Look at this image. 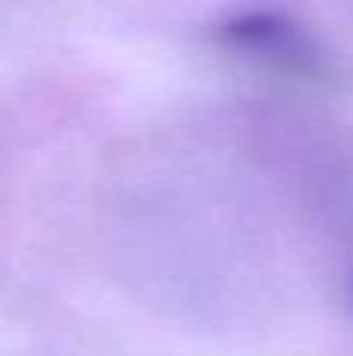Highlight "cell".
Instances as JSON below:
<instances>
[{
	"mask_svg": "<svg viewBox=\"0 0 353 356\" xmlns=\"http://www.w3.org/2000/svg\"><path fill=\"white\" fill-rule=\"evenodd\" d=\"M216 41L219 47L231 50V54L256 60L266 69H272V72L291 75V79L300 81L329 85L338 75L329 50L288 13H275V10L241 13V16L219 25Z\"/></svg>",
	"mask_w": 353,
	"mask_h": 356,
	"instance_id": "cell-1",
	"label": "cell"
}]
</instances>
